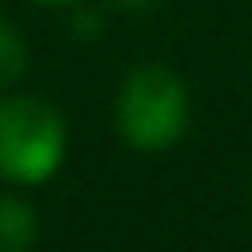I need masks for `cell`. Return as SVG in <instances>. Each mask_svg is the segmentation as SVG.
I'll return each mask as SVG.
<instances>
[{"mask_svg": "<svg viewBox=\"0 0 252 252\" xmlns=\"http://www.w3.org/2000/svg\"><path fill=\"white\" fill-rule=\"evenodd\" d=\"M35 232V209L24 197H0V252H32Z\"/></svg>", "mask_w": 252, "mask_h": 252, "instance_id": "3", "label": "cell"}, {"mask_svg": "<svg viewBox=\"0 0 252 252\" xmlns=\"http://www.w3.org/2000/svg\"><path fill=\"white\" fill-rule=\"evenodd\" d=\"M114 126L134 150H165L189 126V87L165 63L130 71L114 94Z\"/></svg>", "mask_w": 252, "mask_h": 252, "instance_id": "1", "label": "cell"}, {"mask_svg": "<svg viewBox=\"0 0 252 252\" xmlns=\"http://www.w3.org/2000/svg\"><path fill=\"white\" fill-rule=\"evenodd\" d=\"M161 0H114V8H126V12H150L158 8Z\"/></svg>", "mask_w": 252, "mask_h": 252, "instance_id": "6", "label": "cell"}, {"mask_svg": "<svg viewBox=\"0 0 252 252\" xmlns=\"http://www.w3.org/2000/svg\"><path fill=\"white\" fill-rule=\"evenodd\" d=\"M35 4H43V8H67V4H79V0H35Z\"/></svg>", "mask_w": 252, "mask_h": 252, "instance_id": "7", "label": "cell"}, {"mask_svg": "<svg viewBox=\"0 0 252 252\" xmlns=\"http://www.w3.org/2000/svg\"><path fill=\"white\" fill-rule=\"evenodd\" d=\"M24 67H28V43H24L20 28L0 16V87L12 83V79H20Z\"/></svg>", "mask_w": 252, "mask_h": 252, "instance_id": "4", "label": "cell"}, {"mask_svg": "<svg viewBox=\"0 0 252 252\" xmlns=\"http://www.w3.org/2000/svg\"><path fill=\"white\" fill-rule=\"evenodd\" d=\"M71 28H75V35H79V39H94V35H102V12L75 8V16H71Z\"/></svg>", "mask_w": 252, "mask_h": 252, "instance_id": "5", "label": "cell"}, {"mask_svg": "<svg viewBox=\"0 0 252 252\" xmlns=\"http://www.w3.org/2000/svg\"><path fill=\"white\" fill-rule=\"evenodd\" d=\"M67 154L63 114L35 94L0 98V177L12 185L47 181Z\"/></svg>", "mask_w": 252, "mask_h": 252, "instance_id": "2", "label": "cell"}]
</instances>
